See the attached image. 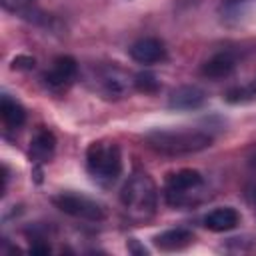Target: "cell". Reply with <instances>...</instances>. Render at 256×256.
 Instances as JSON below:
<instances>
[{"label":"cell","mask_w":256,"mask_h":256,"mask_svg":"<svg viewBox=\"0 0 256 256\" xmlns=\"http://www.w3.org/2000/svg\"><path fill=\"white\" fill-rule=\"evenodd\" d=\"M76 76H78V64H76V60L72 56H58L52 62V66L44 72L42 80H44V84H46L48 90L60 94V92L68 90L74 84Z\"/></svg>","instance_id":"obj_7"},{"label":"cell","mask_w":256,"mask_h":256,"mask_svg":"<svg viewBox=\"0 0 256 256\" xmlns=\"http://www.w3.org/2000/svg\"><path fill=\"white\" fill-rule=\"evenodd\" d=\"M54 150H56V138H54V134L48 128H40L32 136V140H30L28 154H30V160L34 164H44V162H48L52 158Z\"/></svg>","instance_id":"obj_10"},{"label":"cell","mask_w":256,"mask_h":256,"mask_svg":"<svg viewBox=\"0 0 256 256\" xmlns=\"http://www.w3.org/2000/svg\"><path fill=\"white\" fill-rule=\"evenodd\" d=\"M134 88L144 94H154V92H158L160 82L152 72H138L134 76Z\"/></svg>","instance_id":"obj_15"},{"label":"cell","mask_w":256,"mask_h":256,"mask_svg":"<svg viewBox=\"0 0 256 256\" xmlns=\"http://www.w3.org/2000/svg\"><path fill=\"white\" fill-rule=\"evenodd\" d=\"M120 202L130 220L146 222L156 212V184L148 174H132L120 190Z\"/></svg>","instance_id":"obj_2"},{"label":"cell","mask_w":256,"mask_h":256,"mask_svg":"<svg viewBox=\"0 0 256 256\" xmlns=\"http://www.w3.org/2000/svg\"><path fill=\"white\" fill-rule=\"evenodd\" d=\"M204 178L198 170L182 168L168 174L164 184V194L170 206H192L204 198Z\"/></svg>","instance_id":"obj_3"},{"label":"cell","mask_w":256,"mask_h":256,"mask_svg":"<svg viewBox=\"0 0 256 256\" xmlns=\"http://www.w3.org/2000/svg\"><path fill=\"white\" fill-rule=\"evenodd\" d=\"M238 222H240V214L230 206L214 208L212 212H208L204 216V226L210 232H228V230L236 228Z\"/></svg>","instance_id":"obj_12"},{"label":"cell","mask_w":256,"mask_h":256,"mask_svg":"<svg viewBox=\"0 0 256 256\" xmlns=\"http://www.w3.org/2000/svg\"><path fill=\"white\" fill-rule=\"evenodd\" d=\"M146 144L168 156H182V154H194L200 150H206L212 146L214 138L212 134L204 130H192V128H172V130H150L144 136Z\"/></svg>","instance_id":"obj_1"},{"label":"cell","mask_w":256,"mask_h":256,"mask_svg":"<svg viewBox=\"0 0 256 256\" xmlns=\"http://www.w3.org/2000/svg\"><path fill=\"white\" fill-rule=\"evenodd\" d=\"M128 52H130L132 60H136L138 64H156V62L166 60L164 42L158 40V38H152V36H146V38L136 40L128 48Z\"/></svg>","instance_id":"obj_8"},{"label":"cell","mask_w":256,"mask_h":256,"mask_svg":"<svg viewBox=\"0 0 256 256\" xmlns=\"http://www.w3.org/2000/svg\"><path fill=\"white\" fill-rule=\"evenodd\" d=\"M194 236L190 230L186 228H172V230H164L158 236H154V244L164 250V252H174V250H182L188 244H192Z\"/></svg>","instance_id":"obj_13"},{"label":"cell","mask_w":256,"mask_h":256,"mask_svg":"<svg viewBox=\"0 0 256 256\" xmlns=\"http://www.w3.org/2000/svg\"><path fill=\"white\" fill-rule=\"evenodd\" d=\"M30 252L32 254H48L50 252V246L48 244H32L30 246Z\"/></svg>","instance_id":"obj_19"},{"label":"cell","mask_w":256,"mask_h":256,"mask_svg":"<svg viewBox=\"0 0 256 256\" xmlns=\"http://www.w3.org/2000/svg\"><path fill=\"white\" fill-rule=\"evenodd\" d=\"M86 168L100 182H114L122 172V154L118 144L98 140L86 150Z\"/></svg>","instance_id":"obj_4"},{"label":"cell","mask_w":256,"mask_h":256,"mask_svg":"<svg viewBox=\"0 0 256 256\" xmlns=\"http://www.w3.org/2000/svg\"><path fill=\"white\" fill-rule=\"evenodd\" d=\"M0 114L6 126L10 128H20L26 122V110L22 108L20 102H16L14 98H10L8 94H2L0 100Z\"/></svg>","instance_id":"obj_14"},{"label":"cell","mask_w":256,"mask_h":256,"mask_svg":"<svg viewBox=\"0 0 256 256\" xmlns=\"http://www.w3.org/2000/svg\"><path fill=\"white\" fill-rule=\"evenodd\" d=\"M224 98L228 100V102H244V100H250V98H256V80L252 82V84H248V86H238V88H230L226 94H224Z\"/></svg>","instance_id":"obj_16"},{"label":"cell","mask_w":256,"mask_h":256,"mask_svg":"<svg viewBox=\"0 0 256 256\" xmlns=\"http://www.w3.org/2000/svg\"><path fill=\"white\" fill-rule=\"evenodd\" d=\"M234 68H236V56L232 52H218L202 64L200 72H202V76H206L210 80H220V78L230 76L234 72Z\"/></svg>","instance_id":"obj_11"},{"label":"cell","mask_w":256,"mask_h":256,"mask_svg":"<svg viewBox=\"0 0 256 256\" xmlns=\"http://www.w3.org/2000/svg\"><path fill=\"white\" fill-rule=\"evenodd\" d=\"M36 64V60L32 56H16L12 60V68L14 70H32Z\"/></svg>","instance_id":"obj_17"},{"label":"cell","mask_w":256,"mask_h":256,"mask_svg":"<svg viewBox=\"0 0 256 256\" xmlns=\"http://www.w3.org/2000/svg\"><path fill=\"white\" fill-rule=\"evenodd\" d=\"M96 84L104 98L120 100V98H126L130 94V90L134 88V78L126 70L112 64V66H104L96 74Z\"/></svg>","instance_id":"obj_6"},{"label":"cell","mask_w":256,"mask_h":256,"mask_svg":"<svg viewBox=\"0 0 256 256\" xmlns=\"http://www.w3.org/2000/svg\"><path fill=\"white\" fill-rule=\"evenodd\" d=\"M0 2L10 12H18V10H22V8H26L30 4V0H0Z\"/></svg>","instance_id":"obj_18"},{"label":"cell","mask_w":256,"mask_h":256,"mask_svg":"<svg viewBox=\"0 0 256 256\" xmlns=\"http://www.w3.org/2000/svg\"><path fill=\"white\" fill-rule=\"evenodd\" d=\"M206 102V92L198 86H180L172 90L168 106L174 110H196Z\"/></svg>","instance_id":"obj_9"},{"label":"cell","mask_w":256,"mask_h":256,"mask_svg":"<svg viewBox=\"0 0 256 256\" xmlns=\"http://www.w3.org/2000/svg\"><path fill=\"white\" fill-rule=\"evenodd\" d=\"M52 204L78 220H88V222H100L106 218V210L100 202L84 196V194H74V192H60L56 196H52Z\"/></svg>","instance_id":"obj_5"}]
</instances>
